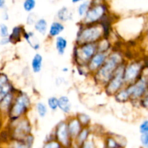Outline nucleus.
<instances>
[{"instance_id": "1", "label": "nucleus", "mask_w": 148, "mask_h": 148, "mask_svg": "<svg viewBox=\"0 0 148 148\" xmlns=\"http://www.w3.org/2000/svg\"><path fill=\"white\" fill-rule=\"evenodd\" d=\"M121 57L117 53L111 55L107 60L105 61L103 64L98 69V77L101 81L108 82L112 77L116 69L121 64Z\"/></svg>"}, {"instance_id": "2", "label": "nucleus", "mask_w": 148, "mask_h": 148, "mask_svg": "<svg viewBox=\"0 0 148 148\" xmlns=\"http://www.w3.org/2000/svg\"><path fill=\"white\" fill-rule=\"evenodd\" d=\"M103 35L102 27L98 26L85 27L78 33L77 41L79 44L94 43L99 40Z\"/></svg>"}, {"instance_id": "3", "label": "nucleus", "mask_w": 148, "mask_h": 148, "mask_svg": "<svg viewBox=\"0 0 148 148\" xmlns=\"http://www.w3.org/2000/svg\"><path fill=\"white\" fill-rule=\"evenodd\" d=\"M29 105L30 100L27 95L25 93L21 92V94L16 98L10 110V115L12 116V121L23 115L27 111Z\"/></svg>"}, {"instance_id": "4", "label": "nucleus", "mask_w": 148, "mask_h": 148, "mask_svg": "<svg viewBox=\"0 0 148 148\" xmlns=\"http://www.w3.org/2000/svg\"><path fill=\"white\" fill-rule=\"evenodd\" d=\"M124 66L121 65L117 67L115 72L113 75L112 77L108 81V88H107V92L109 94L116 93L121 88L124 83Z\"/></svg>"}, {"instance_id": "5", "label": "nucleus", "mask_w": 148, "mask_h": 148, "mask_svg": "<svg viewBox=\"0 0 148 148\" xmlns=\"http://www.w3.org/2000/svg\"><path fill=\"white\" fill-rule=\"evenodd\" d=\"M80 47L78 51L75 50V58L79 59L82 62L88 63L92 56L96 53L97 45L93 43H87L79 45Z\"/></svg>"}, {"instance_id": "6", "label": "nucleus", "mask_w": 148, "mask_h": 148, "mask_svg": "<svg viewBox=\"0 0 148 148\" xmlns=\"http://www.w3.org/2000/svg\"><path fill=\"white\" fill-rule=\"evenodd\" d=\"M141 64L137 62H133L124 68V82L132 83L136 80L141 71Z\"/></svg>"}, {"instance_id": "7", "label": "nucleus", "mask_w": 148, "mask_h": 148, "mask_svg": "<svg viewBox=\"0 0 148 148\" xmlns=\"http://www.w3.org/2000/svg\"><path fill=\"white\" fill-rule=\"evenodd\" d=\"M105 12L106 8L104 6H96L87 12L85 14V18L84 19V22L88 24L96 23L98 20H101V17L104 15Z\"/></svg>"}, {"instance_id": "8", "label": "nucleus", "mask_w": 148, "mask_h": 148, "mask_svg": "<svg viewBox=\"0 0 148 148\" xmlns=\"http://www.w3.org/2000/svg\"><path fill=\"white\" fill-rule=\"evenodd\" d=\"M130 97L139 98L142 97L146 90V81L145 79H139L134 85H131L126 90Z\"/></svg>"}, {"instance_id": "9", "label": "nucleus", "mask_w": 148, "mask_h": 148, "mask_svg": "<svg viewBox=\"0 0 148 148\" xmlns=\"http://www.w3.org/2000/svg\"><path fill=\"white\" fill-rule=\"evenodd\" d=\"M106 60V55L103 52L95 53L88 62L89 69L91 71L98 70Z\"/></svg>"}, {"instance_id": "10", "label": "nucleus", "mask_w": 148, "mask_h": 148, "mask_svg": "<svg viewBox=\"0 0 148 148\" xmlns=\"http://www.w3.org/2000/svg\"><path fill=\"white\" fill-rule=\"evenodd\" d=\"M56 135L58 140L64 145H67L69 143V134L68 131L67 124L65 122H61L56 127Z\"/></svg>"}, {"instance_id": "11", "label": "nucleus", "mask_w": 148, "mask_h": 148, "mask_svg": "<svg viewBox=\"0 0 148 148\" xmlns=\"http://www.w3.org/2000/svg\"><path fill=\"white\" fill-rule=\"evenodd\" d=\"M12 85L9 83L8 78L5 75H0V102L7 94L10 92Z\"/></svg>"}, {"instance_id": "12", "label": "nucleus", "mask_w": 148, "mask_h": 148, "mask_svg": "<svg viewBox=\"0 0 148 148\" xmlns=\"http://www.w3.org/2000/svg\"><path fill=\"white\" fill-rule=\"evenodd\" d=\"M67 128L69 135L72 137H75L81 131V124L77 119H74L67 124Z\"/></svg>"}, {"instance_id": "13", "label": "nucleus", "mask_w": 148, "mask_h": 148, "mask_svg": "<svg viewBox=\"0 0 148 148\" xmlns=\"http://www.w3.org/2000/svg\"><path fill=\"white\" fill-rule=\"evenodd\" d=\"M23 37L25 39L26 41L28 43V44L33 48L34 50H38L40 48V43H39L38 39L34 33L32 32H26L23 33Z\"/></svg>"}, {"instance_id": "14", "label": "nucleus", "mask_w": 148, "mask_h": 148, "mask_svg": "<svg viewBox=\"0 0 148 148\" xmlns=\"http://www.w3.org/2000/svg\"><path fill=\"white\" fill-rule=\"evenodd\" d=\"M30 124L27 120H24V121H20V124L17 126L15 132L20 137H23L25 135H27V134L30 132Z\"/></svg>"}, {"instance_id": "15", "label": "nucleus", "mask_w": 148, "mask_h": 148, "mask_svg": "<svg viewBox=\"0 0 148 148\" xmlns=\"http://www.w3.org/2000/svg\"><path fill=\"white\" fill-rule=\"evenodd\" d=\"M58 107L64 113L69 114L72 108V104L69 98L66 96H61L58 99Z\"/></svg>"}, {"instance_id": "16", "label": "nucleus", "mask_w": 148, "mask_h": 148, "mask_svg": "<svg viewBox=\"0 0 148 148\" xmlns=\"http://www.w3.org/2000/svg\"><path fill=\"white\" fill-rule=\"evenodd\" d=\"M23 27H20V26H16V27H13L12 33L10 35L8 38L10 43H16L17 42L20 41L22 33H23Z\"/></svg>"}, {"instance_id": "17", "label": "nucleus", "mask_w": 148, "mask_h": 148, "mask_svg": "<svg viewBox=\"0 0 148 148\" xmlns=\"http://www.w3.org/2000/svg\"><path fill=\"white\" fill-rule=\"evenodd\" d=\"M64 30V26L59 22H53L49 29V36L51 37L58 36L63 30Z\"/></svg>"}, {"instance_id": "18", "label": "nucleus", "mask_w": 148, "mask_h": 148, "mask_svg": "<svg viewBox=\"0 0 148 148\" xmlns=\"http://www.w3.org/2000/svg\"><path fill=\"white\" fill-rule=\"evenodd\" d=\"M42 62H43V57L40 53H36L33 57L31 62L32 69L35 73H38L40 72L42 68Z\"/></svg>"}, {"instance_id": "19", "label": "nucleus", "mask_w": 148, "mask_h": 148, "mask_svg": "<svg viewBox=\"0 0 148 148\" xmlns=\"http://www.w3.org/2000/svg\"><path fill=\"white\" fill-rule=\"evenodd\" d=\"M67 46V41L62 36H58L56 38V48L59 55H63Z\"/></svg>"}, {"instance_id": "20", "label": "nucleus", "mask_w": 148, "mask_h": 148, "mask_svg": "<svg viewBox=\"0 0 148 148\" xmlns=\"http://www.w3.org/2000/svg\"><path fill=\"white\" fill-rule=\"evenodd\" d=\"M47 28L48 24L45 19H39V20H37V21L35 23V29H36V30L41 35H43V36L46 35Z\"/></svg>"}, {"instance_id": "21", "label": "nucleus", "mask_w": 148, "mask_h": 148, "mask_svg": "<svg viewBox=\"0 0 148 148\" xmlns=\"http://www.w3.org/2000/svg\"><path fill=\"white\" fill-rule=\"evenodd\" d=\"M57 17L59 20L62 22L67 21L72 19V13L69 11V9L66 7H63L58 12Z\"/></svg>"}, {"instance_id": "22", "label": "nucleus", "mask_w": 148, "mask_h": 148, "mask_svg": "<svg viewBox=\"0 0 148 148\" xmlns=\"http://www.w3.org/2000/svg\"><path fill=\"white\" fill-rule=\"evenodd\" d=\"M13 100V95L11 92H9L8 94L4 97L2 100L0 102V106L1 109L9 110L10 108V106L12 105Z\"/></svg>"}, {"instance_id": "23", "label": "nucleus", "mask_w": 148, "mask_h": 148, "mask_svg": "<svg viewBox=\"0 0 148 148\" xmlns=\"http://www.w3.org/2000/svg\"><path fill=\"white\" fill-rule=\"evenodd\" d=\"M36 110H37V112L39 116L42 117V118L46 116L48 111L46 106L41 102H39L36 104Z\"/></svg>"}, {"instance_id": "24", "label": "nucleus", "mask_w": 148, "mask_h": 148, "mask_svg": "<svg viewBox=\"0 0 148 148\" xmlns=\"http://www.w3.org/2000/svg\"><path fill=\"white\" fill-rule=\"evenodd\" d=\"M130 98V95H129L128 92L126 90H121L119 92H117V95L116 96V101H118L119 102H125L128 100V98Z\"/></svg>"}, {"instance_id": "25", "label": "nucleus", "mask_w": 148, "mask_h": 148, "mask_svg": "<svg viewBox=\"0 0 148 148\" xmlns=\"http://www.w3.org/2000/svg\"><path fill=\"white\" fill-rule=\"evenodd\" d=\"M89 1H85V2H83L79 6V7H78V14H79V16H83L86 14L88 8H89Z\"/></svg>"}, {"instance_id": "26", "label": "nucleus", "mask_w": 148, "mask_h": 148, "mask_svg": "<svg viewBox=\"0 0 148 148\" xmlns=\"http://www.w3.org/2000/svg\"><path fill=\"white\" fill-rule=\"evenodd\" d=\"M48 106L52 111H56L58 108V98L56 97H51L48 99Z\"/></svg>"}, {"instance_id": "27", "label": "nucleus", "mask_w": 148, "mask_h": 148, "mask_svg": "<svg viewBox=\"0 0 148 148\" xmlns=\"http://www.w3.org/2000/svg\"><path fill=\"white\" fill-rule=\"evenodd\" d=\"M36 7L35 0H25L23 4V7L26 12H31Z\"/></svg>"}, {"instance_id": "28", "label": "nucleus", "mask_w": 148, "mask_h": 148, "mask_svg": "<svg viewBox=\"0 0 148 148\" xmlns=\"http://www.w3.org/2000/svg\"><path fill=\"white\" fill-rule=\"evenodd\" d=\"M88 134H89L88 130H86V129H85V130L79 132L78 135L77 136L78 138V141H79L80 143H83L84 142L87 140V137H88Z\"/></svg>"}, {"instance_id": "29", "label": "nucleus", "mask_w": 148, "mask_h": 148, "mask_svg": "<svg viewBox=\"0 0 148 148\" xmlns=\"http://www.w3.org/2000/svg\"><path fill=\"white\" fill-rule=\"evenodd\" d=\"M78 120H79V123L81 124H83V125H87V124H89V122L90 121V118L88 116V115L84 114H80L78 115Z\"/></svg>"}, {"instance_id": "30", "label": "nucleus", "mask_w": 148, "mask_h": 148, "mask_svg": "<svg viewBox=\"0 0 148 148\" xmlns=\"http://www.w3.org/2000/svg\"><path fill=\"white\" fill-rule=\"evenodd\" d=\"M0 36L2 38H6L9 36L8 27L4 23L0 25Z\"/></svg>"}, {"instance_id": "31", "label": "nucleus", "mask_w": 148, "mask_h": 148, "mask_svg": "<svg viewBox=\"0 0 148 148\" xmlns=\"http://www.w3.org/2000/svg\"><path fill=\"white\" fill-rule=\"evenodd\" d=\"M37 21V17L35 13H30L27 18V23L28 25L35 24V23Z\"/></svg>"}, {"instance_id": "32", "label": "nucleus", "mask_w": 148, "mask_h": 148, "mask_svg": "<svg viewBox=\"0 0 148 148\" xmlns=\"http://www.w3.org/2000/svg\"><path fill=\"white\" fill-rule=\"evenodd\" d=\"M140 130L142 134L148 133V121L147 120H145V121L142 123L140 127Z\"/></svg>"}, {"instance_id": "33", "label": "nucleus", "mask_w": 148, "mask_h": 148, "mask_svg": "<svg viewBox=\"0 0 148 148\" xmlns=\"http://www.w3.org/2000/svg\"><path fill=\"white\" fill-rule=\"evenodd\" d=\"M107 145H108V148H116L119 146L115 140L113 138H108L107 141Z\"/></svg>"}, {"instance_id": "34", "label": "nucleus", "mask_w": 148, "mask_h": 148, "mask_svg": "<svg viewBox=\"0 0 148 148\" xmlns=\"http://www.w3.org/2000/svg\"><path fill=\"white\" fill-rule=\"evenodd\" d=\"M141 143L145 147H147L148 146V133H145V134H142L141 136Z\"/></svg>"}, {"instance_id": "35", "label": "nucleus", "mask_w": 148, "mask_h": 148, "mask_svg": "<svg viewBox=\"0 0 148 148\" xmlns=\"http://www.w3.org/2000/svg\"><path fill=\"white\" fill-rule=\"evenodd\" d=\"M43 148H60V145L57 142H50L45 145Z\"/></svg>"}, {"instance_id": "36", "label": "nucleus", "mask_w": 148, "mask_h": 148, "mask_svg": "<svg viewBox=\"0 0 148 148\" xmlns=\"http://www.w3.org/2000/svg\"><path fill=\"white\" fill-rule=\"evenodd\" d=\"M82 148H95V145L92 141H85L83 143Z\"/></svg>"}, {"instance_id": "37", "label": "nucleus", "mask_w": 148, "mask_h": 148, "mask_svg": "<svg viewBox=\"0 0 148 148\" xmlns=\"http://www.w3.org/2000/svg\"><path fill=\"white\" fill-rule=\"evenodd\" d=\"M15 148H27V144H25L24 143H17L15 145Z\"/></svg>"}, {"instance_id": "38", "label": "nucleus", "mask_w": 148, "mask_h": 148, "mask_svg": "<svg viewBox=\"0 0 148 148\" xmlns=\"http://www.w3.org/2000/svg\"><path fill=\"white\" fill-rule=\"evenodd\" d=\"M10 43V40H9L8 38H2V39L0 41V44L1 45H7V43Z\"/></svg>"}, {"instance_id": "39", "label": "nucleus", "mask_w": 148, "mask_h": 148, "mask_svg": "<svg viewBox=\"0 0 148 148\" xmlns=\"http://www.w3.org/2000/svg\"><path fill=\"white\" fill-rule=\"evenodd\" d=\"M142 102H143V103L142 104L143 105V107H145V108H147V97H145V98H143V100H142Z\"/></svg>"}, {"instance_id": "40", "label": "nucleus", "mask_w": 148, "mask_h": 148, "mask_svg": "<svg viewBox=\"0 0 148 148\" xmlns=\"http://www.w3.org/2000/svg\"><path fill=\"white\" fill-rule=\"evenodd\" d=\"M5 5V0H0V9L3 8Z\"/></svg>"}, {"instance_id": "41", "label": "nucleus", "mask_w": 148, "mask_h": 148, "mask_svg": "<svg viewBox=\"0 0 148 148\" xmlns=\"http://www.w3.org/2000/svg\"><path fill=\"white\" fill-rule=\"evenodd\" d=\"M62 71H63V72H68V68L64 67V69H62Z\"/></svg>"}, {"instance_id": "42", "label": "nucleus", "mask_w": 148, "mask_h": 148, "mask_svg": "<svg viewBox=\"0 0 148 148\" xmlns=\"http://www.w3.org/2000/svg\"><path fill=\"white\" fill-rule=\"evenodd\" d=\"M72 1L73 3H77V2H78V1H80L81 0H72Z\"/></svg>"}]
</instances>
